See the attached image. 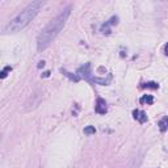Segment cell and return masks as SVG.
Segmentation results:
<instances>
[{
	"mask_svg": "<svg viewBox=\"0 0 168 168\" xmlns=\"http://www.w3.org/2000/svg\"><path fill=\"white\" fill-rule=\"evenodd\" d=\"M70 13H71V7H67L66 9H63V11L59 13L55 18H53L45 26V29L39 33L38 39H37L38 51L45 50L46 47H49V45H50L54 39H55V37L61 33L63 26L66 25V21H67L68 16H70Z\"/></svg>",
	"mask_w": 168,
	"mask_h": 168,
	"instance_id": "obj_1",
	"label": "cell"
},
{
	"mask_svg": "<svg viewBox=\"0 0 168 168\" xmlns=\"http://www.w3.org/2000/svg\"><path fill=\"white\" fill-rule=\"evenodd\" d=\"M43 2H34L24 9L21 13H18L16 17L12 18L11 21L7 24V26L4 28V33H17L22 30L25 26H28L30 21L37 16L39 9L43 7Z\"/></svg>",
	"mask_w": 168,
	"mask_h": 168,
	"instance_id": "obj_2",
	"label": "cell"
},
{
	"mask_svg": "<svg viewBox=\"0 0 168 168\" xmlns=\"http://www.w3.org/2000/svg\"><path fill=\"white\" fill-rule=\"evenodd\" d=\"M78 76L79 78H83L86 79V80H88L90 83H96V84H101V86H106V84H109L110 80H112V75L109 74L108 75V78L105 79H98V78H95L92 75V71H91V63H86L84 66H80L78 68Z\"/></svg>",
	"mask_w": 168,
	"mask_h": 168,
	"instance_id": "obj_3",
	"label": "cell"
},
{
	"mask_svg": "<svg viewBox=\"0 0 168 168\" xmlns=\"http://www.w3.org/2000/svg\"><path fill=\"white\" fill-rule=\"evenodd\" d=\"M95 110L96 113H98V114H105V113L108 112V106H106V102L104 98H97L96 101V105H95Z\"/></svg>",
	"mask_w": 168,
	"mask_h": 168,
	"instance_id": "obj_4",
	"label": "cell"
},
{
	"mask_svg": "<svg viewBox=\"0 0 168 168\" xmlns=\"http://www.w3.org/2000/svg\"><path fill=\"white\" fill-rule=\"evenodd\" d=\"M118 22V17L117 16H113L109 21H106L104 25L101 26V32L104 33V34H109L110 33V26L112 25H116V24Z\"/></svg>",
	"mask_w": 168,
	"mask_h": 168,
	"instance_id": "obj_5",
	"label": "cell"
},
{
	"mask_svg": "<svg viewBox=\"0 0 168 168\" xmlns=\"http://www.w3.org/2000/svg\"><path fill=\"white\" fill-rule=\"evenodd\" d=\"M133 117H134L135 120L138 122H141V123H145L147 121V114L143 110H139V109L133 110Z\"/></svg>",
	"mask_w": 168,
	"mask_h": 168,
	"instance_id": "obj_6",
	"label": "cell"
},
{
	"mask_svg": "<svg viewBox=\"0 0 168 168\" xmlns=\"http://www.w3.org/2000/svg\"><path fill=\"white\" fill-rule=\"evenodd\" d=\"M141 104H147V105H151V104H154V97L151 95H145L141 97Z\"/></svg>",
	"mask_w": 168,
	"mask_h": 168,
	"instance_id": "obj_7",
	"label": "cell"
},
{
	"mask_svg": "<svg viewBox=\"0 0 168 168\" xmlns=\"http://www.w3.org/2000/svg\"><path fill=\"white\" fill-rule=\"evenodd\" d=\"M159 129H160V131L168 130V117H163L159 121Z\"/></svg>",
	"mask_w": 168,
	"mask_h": 168,
	"instance_id": "obj_8",
	"label": "cell"
},
{
	"mask_svg": "<svg viewBox=\"0 0 168 168\" xmlns=\"http://www.w3.org/2000/svg\"><path fill=\"white\" fill-rule=\"evenodd\" d=\"M61 71H62V74H65V75H66L67 78H70L71 80H74V82H79V80H80V78L78 76V74H74V75H72L71 72H68V71H66V70H63V68H62Z\"/></svg>",
	"mask_w": 168,
	"mask_h": 168,
	"instance_id": "obj_9",
	"label": "cell"
},
{
	"mask_svg": "<svg viewBox=\"0 0 168 168\" xmlns=\"http://www.w3.org/2000/svg\"><path fill=\"white\" fill-rule=\"evenodd\" d=\"M142 88H152V90H158V88H159V84L155 83V82H149V83L143 84Z\"/></svg>",
	"mask_w": 168,
	"mask_h": 168,
	"instance_id": "obj_10",
	"label": "cell"
},
{
	"mask_svg": "<svg viewBox=\"0 0 168 168\" xmlns=\"http://www.w3.org/2000/svg\"><path fill=\"white\" fill-rule=\"evenodd\" d=\"M95 133H96L95 126H86V127H84V134L92 135V134H95Z\"/></svg>",
	"mask_w": 168,
	"mask_h": 168,
	"instance_id": "obj_11",
	"label": "cell"
},
{
	"mask_svg": "<svg viewBox=\"0 0 168 168\" xmlns=\"http://www.w3.org/2000/svg\"><path fill=\"white\" fill-rule=\"evenodd\" d=\"M12 70V67L11 66H7V67H4L3 70H2V72H0V78L2 79H6L7 78V75H8V72Z\"/></svg>",
	"mask_w": 168,
	"mask_h": 168,
	"instance_id": "obj_12",
	"label": "cell"
},
{
	"mask_svg": "<svg viewBox=\"0 0 168 168\" xmlns=\"http://www.w3.org/2000/svg\"><path fill=\"white\" fill-rule=\"evenodd\" d=\"M43 78H47V76H50V71H46V72H43Z\"/></svg>",
	"mask_w": 168,
	"mask_h": 168,
	"instance_id": "obj_13",
	"label": "cell"
},
{
	"mask_svg": "<svg viewBox=\"0 0 168 168\" xmlns=\"http://www.w3.org/2000/svg\"><path fill=\"white\" fill-rule=\"evenodd\" d=\"M43 66H45V62L41 61V62H39V65H38V68H41V67H43Z\"/></svg>",
	"mask_w": 168,
	"mask_h": 168,
	"instance_id": "obj_14",
	"label": "cell"
},
{
	"mask_svg": "<svg viewBox=\"0 0 168 168\" xmlns=\"http://www.w3.org/2000/svg\"><path fill=\"white\" fill-rule=\"evenodd\" d=\"M164 53H166L167 55H168V43H167V45L164 46Z\"/></svg>",
	"mask_w": 168,
	"mask_h": 168,
	"instance_id": "obj_15",
	"label": "cell"
}]
</instances>
